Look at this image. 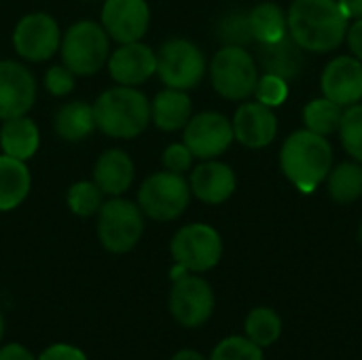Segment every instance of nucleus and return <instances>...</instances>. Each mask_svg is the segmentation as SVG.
<instances>
[{
	"label": "nucleus",
	"mask_w": 362,
	"mask_h": 360,
	"mask_svg": "<svg viewBox=\"0 0 362 360\" xmlns=\"http://www.w3.org/2000/svg\"><path fill=\"white\" fill-rule=\"evenodd\" d=\"M246 337L259 348H267L280 339L282 320L269 308H257L246 316Z\"/></svg>",
	"instance_id": "cd10ccee"
},
{
	"label": "nucleus",
	"mask_w": 362,
	"mask_h": 360,
	"mask_svg": "<svg viewBox=\"0 0 362 360\" xmlns=\"http://www.w3.org/2000/svg\"><path fill=\"white\" fill-rule=\"evenodd\" d=\"M329 197L335 204H354L362 197V166L354 161L339 163L327 176Z\"/></svg>",
	"instance_id": "a878e982"
},
{
	"label": "nucleus",
	"mask_w": 362,
	"mask_h": 360,
	"mask_svg": "<svg viewBox=\"0 0 362 360\" xmlns=\"http://www.w3.org/2000/svg\"><path fill=\"white\" fill-rule=\"evenodd\" d=\"M358 242L362 244V223H361V227H358Z\"/></svg>",
	"instance_id": "79ce46f5"
},
{
	"label": "nucleus",
	"mask_w": 362,
	"mask_h": 360,
	"mask_svg": "<svg viewBox=\"0 0 362 360\" xmlns=\"http://www.w3.org/2000/svg\"><path fill=\"white\" fill-rule=\"evenodd\" d=\"M218 38L225 45H235V47L248 45L252 40L248 13H229L218 25Z\"/></svg>",
	"instance_id": "2f4dec72"
},
{
	"label": "nucleus",
	"mask_w": 362,
	"mask_h": 360,
	"mask_svg": "<svg viewBox=\"0 0 362 360\" xmlns=\"http://www.w3.org/2000/svg\"><path fill=\"white\" fill-rule=\"evenodd\" d=\"M255 93H257V102H261L267 108L282 106L286 102V98H288V81H284L282 76H276V74H267L265 72L257 81Z\"/></svg>",
	"instance_id": "473e14b6"
},
{
	"label": "nucleus",
	"mask_w": 362,
	"mask_h": 360,
	"mask_svg": "<svg viewBox=\"0 0 362 360\" xmlns=\"http://www.w3.org/2000/svg\"><path fill=\"white\" fill-rule=\"evenodd\" d=\"M250 30L252 38H257L261 45H272L278 42L288 34V21L284 11L276 2H261L257 4L250 13Z\"/></svg>",
	"instance_id": "393cba45"
},
{
	"label": "nucleus",
	"mask_w": 362,
	"mask_h": 360,
	"mask_svg": "<svg viewBox=\"0 0 362 360\" xmlns=\"http://www.w3.org/2000/svg\"><path fill=\"white\" fill-rule=\"evenodd\" d=\"M191 195H195L199 202L208 206H218L225 204L238 187L233 170L216 159H206L202 166H197L191 172L189 178Z\"/></svg>",
	"instance_id": "a211bd4d"
},
{
	"label": "nucleus",
	"mask_w": 362,
	"mask_h": 360,
	"mask_svg": "<svg viewBox=\"0 0 362 360\" xmlns=\"http://www.w3.org/2000/svg\"><path fill=\"white\" fill-rule=\"evenodd\" d=\"M40 146V129L28 117H13L0 125V151L13 159L28 161L36 155Z\"/></svg>",
	"instance_id": "aec40b11"
},
{
	"label": "nucleus",
	"mask_w": 362,
	"mask_h": 360,
	"mask_svg": "<svg viewBox=\"0 0 362 360\" xmlns=\"http://www.w3.org/2000/svg\"><path fill=\"white\" fill-rule=\"evenodd\" d=\"M233 125L231 121L214 110L199 112L189 119L185 125L182 142L189 146L193 157L197 159H216L223 155L233 142Z\"/></svg>",
	"instance_id": "f8f14e48"
},
{
	"label": "nucleus",
	"mask_w": 362,
	"mask_h": 360,
	"mask_svg": "<svg viewBox=\"0 0 362 360\" xmlns=\"http://www.w3.org/2000/svg\"><path fill=\"white\" fill-rule=\"evenodd\" d=\"M74 85H76V74L70 72L64 64L47 68V72H45V89L51 95L64 98V95L74 91Z\"/></svg>",
	"instance_id": "72a5a7b5"
},
{
	"label": "nucleus",
	"mask_w": 362,
	"mask_h": 360,
	"mask_svg": "<svg viewBox=\"0 0 362 360\" xmlns=\"http://www.w3.org/2000/svg\"><path fill=\"white\" fill-rule=\"evenodd\" d=\"M55 134L66 140V142H81L93 134L95 127V117H93V106L81 100L66 102L57 108L55 119H53Z\"/></svg>",
	"instance_id": "b1692460"
},
{
	"label": "nucleus",
	"mask_w": 362,
	"mask_h": 360,
	"mask_svg": "<svg viewBox=\"0 0 362 360\" xmlns=\"http://www.w3.org/2000/svg\"><path fill=\"white\" fill-rule=\"evenodd\" d=\"M210 360H265L263 350L248 337H227L214 350Z\"/></svg>",
	"instance_id": "7c9ffc66"
},
{
	"label": "nucleus",
	"mask_w": 362,
	"mask_h": 360,
	"mask_svg": "<svg viewBox=\"0 0 362 360\" xmlns=\"http://www.w3.org/2000/svg\"><path fill=\"white\" fill-rule=\"evenodd\" d=\"M36 360H87L85 352L70 344H53L40 352Z\"/></svg>",
	"instance_id": "c9c22d12"
},
{
	"label": "nucleus",
	"mask_w": 362,
	"mask_h": 360,
	"mask_svg": "<svg viewBox=\"0 0 362 360\" xmlns=\"http://www.w3.org/2000/svg\"><path fill=\"white\" fill-rule=\"evenodd\" d=\"M193 112V104L187 91L165 87L155 95L151 102V121L161 132H176L185 129Z\"/></svg>",
	"instance_id": "412c9836"
},
{
	"label": "nucleus",
	"mask_w": 362,
	"mask_h": 360,
	"mask_svg": "<svg viewBox=\"0 0 362 360\" xmlns=\"http://www.w3.org/2000/svg\"><path fill=\"white\" fill-rule=\"evenodd\" d=\"M91 106L95 127L108 138L132 140L151 123V100L136 87H110L102 91Z\"/></svg>",
	"instance_id": "7ed1b4c3"
},
{
	"label": "nucleus",
	"mask_w": 362,
	"mask_h": 360,
	"mask_svg": "<svg viewBox=\"0 0 362 360\" xmlns=\"http://www.w3.org/2000/svg\"><path fill=\"white\" fill-rule=\"evenodd\" d=\"M32 189V174L25 161L0 155V212L19 208Z\"/></svg>",
	"instance_id": "4be33fe9"
},
{
	"label": "nucleus",
	"mask_w": 362,
	"mask_h": 360,
	"mask_svg": "<svg viewBox=\"0 0 362 360\" xmlns=\"http://www.w3.org/2000/svg\"><path fill=\"white\" fill-rule=\"evenodd\" d=\"M348 15L339 0H295L288 8V34L312 53L337 49L348 36Z\"/></svg>",
	"instance_id": "f257e3e1"
},
{
	"label": "nucleus",
	"mask_w": 362,
	"mask_h": 360,
	"mask_svg": "<svg viewBox=\"0 0 362 360\" xmlns=\"http://www.w3.org/2000/svg\"><path fill=\"white\" fill-rule=\"evenodd\" d=\"M144 233V214L138 204L110 197L98 210V240L112 255H125L140 242Z\"/></svg>",
	"instance_id": "39448f33"
},
{
	"label": "nucleus",
	"mask_w": 362,
	"mask_h": 360,
	"mask_svg": "<svg viewBox=\"0 0 362 360\" xmlns=\"http://www.w3.org/2000/svg\"><path fill=\"white\" fill-rule=\"evenodd\" d=\"M170 312L182 327H199L214 312L212 286L199 276H180L174 280L170 291Z\"/></svg>",
	"instance_id": "9b49d317"
},
{
	"label": "nucleus",
	"mask_w": 362,
	"mask_h": 360,
	"mask_svg": "<svg viewBox=\"0 0 362 360\" xmlns=\"http://www.w3.org/2000/svg\"><path fill=\"white\" fill-rule=\"evenodd\" d=\"M233 138L248 149H263L276 140L278 119L261 102H246L233 115Z\"/></svg>",
	"instance_id": "f3484780"
},
{
	"label": "nucleus",
	"mask_w": 362,
	"mask_h": 360,
	"mask_svg": "<svg viewBox=\"0 0 362 360\" xmlns=\"http://www.w3.org/2000/svg\"><path fill=\"white\" fill-rule=\"evenodd\" d=\"M62 64L74 72L76 76L98 74L110 55V36L102 28V23L91 19L74 21L64 34L59 42Z\"/></svg>",
	"instance_id": "20e7f679"
},
{
	"label": "nucleus",
	"mask_w": 362,
	"mask_h": 360,
	"mask_svg": "<svg viewBox=\"0 0 362 360\" xmlns=\"http://www.w3.org/2000/svg\"><path fill=\"white\" fill-rule=\"evenodd\" d=\"M108 72L117 85L138 87L157 74V51L142 40L123 42L108 55Z\"/></svg>",
	"instance_id": "2eb2a0df"
},
{
	"label": "nucleus",
	"mask_w": 362,
	"mask_h": 360,
	"mask_svg": "<svg viewBox=\"0 0 362 360\" xmlns=\"http://www.w3.org/2000/svg\"><path fill=\"white\" fill-rule=\"evenodd\" d=\"M36 102V79L19 62L0 59V121L28 115Z\"/></svg>",
	"instance_id": "4468645a"
},
{
	"label": "nucleus",
	"mask_w": 362,
	"mask_h": 360,
	"mask_svg": "<svg viewBox=\"0 0 362 360\" xmlns=\"http://www.w3.org/2000/svg\"><path fill=\"white\" fill-rule=\"evenodd\" d=\"M102 197H104V193L98 189V185L93 180H78L68 189L66 202H68V208L72 214L87 219V216L98 214V210L104 204Z\"/></svg>",
	"instance_id": "c85d7f7f"
},
{
	"label": "nucleus",
	"mask_w": 362,
	"mask_h": 360,
	"mask_svg": "<svg viewBox=\"0 0 362 360\" xmlns=\"http://www.w3.org/2000/svg\"><path fill=\"white\" fill-rule=\"evenodd\" d=\"M320 87L325 98L348 108L362 100V62L350 55L331 59L322 72Z\"/></svg>",
	"instance_id": "dca6fc26"
},
{
	"label": "nucleus",
	"mask_w": 362,
	"mask_h": 360,
	"mask_svg": "<svg viewBox=\"0 0 362 360\" xmlns=\"http://www.w3.org/2000/svg\"><path fill=\"white\" fill-rule=\"evenodd\" d=\"M341 146L352 155L358 163H362V104H352L344 110L341 125H339Z\"/></svg>",
	"instance_id": "c756f323"
},
{
	"label": "nucleus",
	"mask_w": 362,
	"mask_h": 360,
	"mask_svg": "<svg viewBox=\"0 0 362 360\" xmlns=\"http://www.w3.org/2000/svg\"><path fill=\"white\" fill-rule=\"evenodd\" d=\"M100 23L117 45L142 40L151 25L146 0H104Z\"/></svg>",
	"instance_id": "ddd939ff"
},
{
	"label": "nucleus",
	"mask_w": 362,
	"mask_h": 360,
	"mask_svg": "<svg viewBox=\"0 0 362 360\" xmlns=\"http://www.w3.org/2000/svg\"><path fill=\"white\" fill-rule=\"evenodd\" d=\"M62 30L53 15L36 11L23 15L13 30V49L28 62H47L59 51Z\"/></svg>",
	"instance_id": "9d476101"
},
{
	"label": "nucleus",
	"mask_w": 362,
	"mask_h": 360,
	"mask_svg": "<svg viewBox=\"0 0 362 360\" xmlns=\"http://www.w3.org/2000/svg\"><path fill=\"white\" fill-rule=\"evenodd\" d=\"M193 159H195V157H193V153L189 151V146H187L185 142H174V144L165 146L163 157H161L163 170L174 172V174H185V172H189L191 166H193Z\"/></svg>",
	"instance_id": "f704fd0d"
},
{
	"label": "nucleus",
	"mask_w": 362,
	"mask_h": 360,
	"mask_svg": "<svg viewBox=\"0 0 362 360\" xmlns=\"http://www.w3.org/2000/svg\"><path fill=\"white\" fill-rule=\"evenodd\" d=\"M0 360H36V359H34V354H32L28 348H23V346H19V344H8V346L0 348Z\"/></svg>",
	"instance_id": "4c0bfd02"
},
{
	"label": "nucleus",
	"mask_w": 362,
	"mask_h": 360,
	"mask_svg": "<svg viewBox=\"0 0 362 360\" xmlns=\"http://www.w3.org/2000/svg\"><path fill=\"white\" fill-rule=\"evenodd\" d=\"M191 202V187L182 174L174 172H155L138 189V206L144 216L168 223L185 214Z\"/></svg>",
	"instance_id": "423d86ee"
},
{
	"label": "nucleus",
	"mask_w": 362,
	"mask_h": 360,
	"mask_svg": "<svg viewBox=\"0 0 362 360\" xmlns=\"http://www.w3.org/2000/svg\"><path fill=\"white\" fill-rule=\"evenodd\" d=\"M172 360H206L199 352H195V350H180V352H176Z\"/></svg>",
	"instance_id": "ea45409f"
},
{
	"label": "nucleus",
	"mask_w": 362,
	"mask_h": 360,
	"mask_svg": "<svg viewBox=\"0 0 362 360\" xmlns=\"http://www.w3.org/2000/svg\"><path fill=\"white\" fill-rule=\"evenodd\" d=\"M136 178V166L132 157L121 149L104 151L93 166V182L108 197L125 195Z\"/></svg>",
	"instance_id": "6ab92c4d"
},
{
	"label": "nucleus",
	"mask_w": 362,
	"mask_h": 360,
	"mask_svg": "<svg viewBox=\"0 0 362 360\" xmlns=\"http://www.w3.org/2000/svg\"><path fill=\"white\" fill-rule=\"evenodd\" d=\"M341 117H344V106H339L337 102H333L329 98L312 100L303 108L305 129H310L318 136H325V138L339 132Z\"/></svg>",
	"instance_id": "bb28decb"
},
{
	"label": "nucleus",
	"mask_w": 362,
	"mask_h": 360,
	"mask_svg": "<svg viewBox=\"0 0 362 360\" xmlns=\"http://www.w3.org/2000/svg\"><path fill=\"white\" fill-rule=\"evenodd\" d=\"M206 70V55L187 38H170L157 51V74L170 89H195L204 81Z\"/></svg>",
	"instance_id": "6e6552de"
},
{
	"label": "nucleus",
	"mask_w": 362,
	"mask_h": 360,
	"mask_svg": "<svg viewBox=\"0 0 362 360\" xmlns=\"http://www.w3.org/2000/svg\"><path fill=\"white\" fill-rule=\"evenodd\" d=\"M303 49L293 40L291 34L280 38L272 45H261L259 51V64L267 74L282 76L284 81L295 79L303 68Z\"/></svg>",
	"instance_id": "5701e85b"
},
{
	"label": "nucleus",
	"mask_w": 362,
	"mask_h": 360,
	"mask_svg": "<svg viewBox=\"0 0 362 360\" xmlns=\"http://www.w3.org/2000/svg\"><path fill=\"white\" fill-rule=\"evenodd\" d=\"M170 252L176 265L187 272L202 274L218 265L223 257V240L221 233L204 223H193L180 227L170 244Z\"/></svg>",
	"instance_id": "1a4fd4ad"
},
{
	"label": "nucleus",
	"mask_w": 362,
	"mask_h": 360,
	"mask_svg": "<svg viewBox=\"0 0 362 360\" xmlns=\"http://www.w3.org/2000/svg\"><path fill=\"white\" fill-rule=\"evenodd\" d=\"M348 45L354 57L362 62V17L348 28Z\"/></svg>",
	"instance_id": "e433bc0d"
},
{
	"label": "nucleus",
	"mask_w": 362,
	"mask_h": 360,
	"mask_svg": "<svg viewBox=\"0 0 362 360\" xmlns=\"http://www.w3.org/2000/svg\"><path fill=\"white\" fill-rule=\"evenodd\" d=\"M333 166V149L325 136L310 129L293 132L280 151V168L284 176L301 191L314 193L327 180Z\"/></svg>",
	"instance_id": "f03ea898"
},
{
	"label": "nucleus",
	"mask_w": 362,
	"mask_h": 360,
	"mask_svg": "<svg viewBox=\"0 0 362 360\" xmlns=\"http://www.w3.org/2000/svg\"><path fill=\"white\" fill-rule=\"evenodd\" d=\"M339 4L350 19H361L362 17V0H339Z\"/></svg>",
	"instance_id": "58836bf2"
},
{
	"label": "nucleus",
	"mask_w": 362,
	"mask_h": 360,
	"mask_svg": "<svg viewBox=\"0 0 362 360\" xmlns=\"http://www.w3.org/2000/svg\"><path fill=\"white\" fill-rule=\"evenodd\" d=\"M2 335H4V318L0 314V339H2Z\"/></svg>",
	"instance_id": "a19ab883"
},
{
	"label": "nucleus",
	"mask_w": 362,
	"mask_h": 360,
	"mask_svg": "<svg viewBox=\"0 0 362 360\" xmlns=\"http://www.w3.org/2000/svg\"><path fill=\"white\" fill-rule=\"evenodd\" d=\"M210 79L218 95L227 100H246L255 93L259 68L244 47L225 45L210 62Z\"/></svg>",
	"instance_id": "0eeeda50"
}]
</instances>
